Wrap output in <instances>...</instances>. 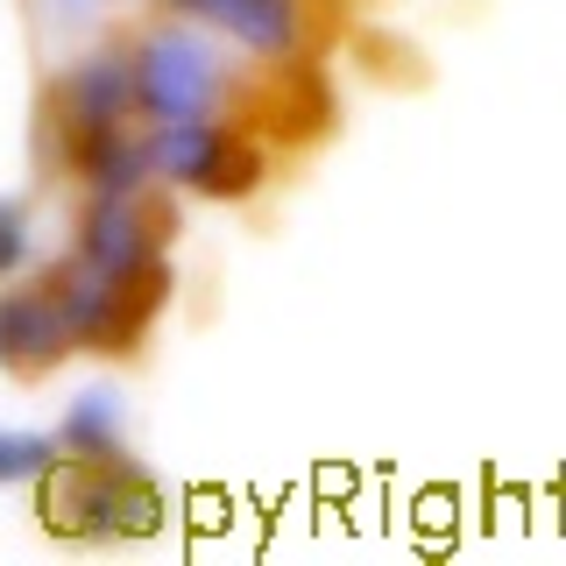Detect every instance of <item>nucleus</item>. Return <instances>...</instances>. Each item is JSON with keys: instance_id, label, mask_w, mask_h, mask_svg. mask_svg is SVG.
Returning <instances> with one entry per match:
<instances>
[{"instance_id": "nucleus-2", "label": "nucleus", "mask_w": 566, "mask_h": 566, "mask_svg": "<svg viewBox=\"0 0 566 566\" xmlns=\"http://www.w3.org/2000/svg\"><path fill=\"white\" fill-rule=\"evenodd\" d=\"M149 164L164 185H185L199 199H241L262 177V149L227 120H164L149 128Z\"/></svg>"}, {"instance_id": "nucleus-10", "label": "nucleus", "mask_w": 566, "mask_h": 566, "mask_svg": "<svg viewBox=\"0 0 566 566\" xmlns=\"http://www.w3.org/2000/svg\"><path fill=\"white\" fill-rule=\"evenodd\" d=\"M43 14H57V22H85V14H99V0H35Z\"/></svg>"}, {"instance_id": "nucleus-6", "label": "nucleus", "mask_w": 566, "mask_h": 566, "mask_svg": "<svg viewBox=\"0 0 566 566\" xmlns=\"http://www.w3.org/2000/svg\"><path fill=\"white\" fill-rule=\"evenodd\" d=\"M71 340H78V333H71L57 291H8L0 297V361L8 368L35 376V368H50Z\"/></svg>"}, {"instance_id": "nucleus-3", "label": "nucleus", "mask_w": 566, "mask_h": 566, "mask_svg": "<svg viewBox=\"0 0 566 566\" xmlns=\"http://www.w3.org/2000/svg\"><path fill=\"white\" fill-rule=\"evenodd\" d=\"M128 114H142L135 106V50H93V57H78L57 78L64 149H78V142H93V135H120Z\"/></svg>"}, {"instance_id": "nucleus-9", "label": "nucleus", "mask_w": 566, "mask_h": 566, "mask_svg": "<svg viewBox=\"0 0 566 566\" xmlns=\"http://www.w3.org/2000/svg\"><path fill=\"white\" fill-rule=\"evenodd\" d=\"M29 255H35V227H29V212L8 199V206H0V283L22 276Z\"/></svg>"}, {"instance_id": "nucleus-8", "label": "nucleus", "mask_w": 566, "mask_h": 566, "mask_svg": "<svg viewBox=\"0 0 566 566\" xmlns=\"http://www.w3.org/2000/svg\"><path fill=\"white\" fill-rule=\"evenodd\" d=\"M57 432L50 439H35V432H0V482H50L57 474Z\"/></svg>"}, {"instance_id": "nucleus-4", "label": "nucleus", "mask_w": 566, "mask_h": 566, "mask_svg": "<svg viewBox=\"0 0 566 566\" xmlns=\"http://www.w3.org/2000/svg\"><path fill=\"white\" fill-rule=\"evenodd\" d=\"M170 14H191V22L220 29L227 43L255 50L270 64H291L305 57L312 43V22H305V0H164Z\"/></svg>"}, {"instance_id": "nucleus-5", "label": "nucleus", "mask_w": 566, "mask_h": 566, "mask_svg": "<svg viewBox=\"0 0 566 566\" xmlns=\"http://www.w3.org/2000/svg\"><path fill=\"white\" fill-rule=\"evenodd\" d=\"M78 262L114 270V276H135V270H156V262H164V227L149 220L142 191H135V199H93V206H85Z\"/></svg>"}, {"instance_id": "nucleus-7", "label": "nucleus", "mask_w": 566, "mask_h": 566, "mask_svg": "<svg viewBox=\"0 0 566 566\" xmlns=\"http://www.w3.org/2000/svg\"><path fill=\"white\" fill-rule=\"evenodd\" d=\"M57 447L64 460H120V403L106 389H85L57 418Z\"/></svg>"}, {"instance_id": "nucleus-1", "label": "nucleus", "mask_w": 566, "mask_h": 566, "mask_svg": "<svg viewBox=\"0 0 566 566\" xmlns=\"http://www.w3.org/2000/svg\"><path fill=\"white\" fill-rule=\"evenodd\" d=\"M135 106L149 128L164 120H227V64L185 29H149L135 43Z\"/></svg>"}]
</instances>
